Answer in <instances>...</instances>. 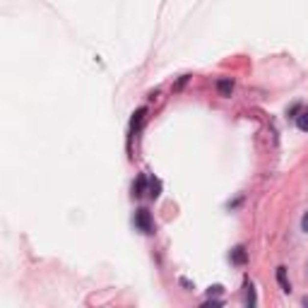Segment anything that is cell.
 Segmentation results:
<instances>
[{"label":"cell","instance_id":"obj_1","mask_svg":"<svg viewBox=\"0 0 308 308\" xmlns=\"http://www.w3.org/2000/svg\"><path fill=\"white\" fill-rule=\"evenodd\" d=\"M135 226L144 231V234H152L154 231V224H152V214L147 212V210H138L135 212Z\"/></svg>","mask_w":308,"mask_h":308},{"label":"cell","instance_id":"obj_2","mask_svg":"<svg viewBox=\"0 0 308 308\" xmlns=\"http://www.w3.org/2000/svg\"><path fill=\"white\" fill-rule=\"evenodd\" d=\"M217 89H219L222 96H231V92H234V82H231V80H219V82H217Z\"/></svg>","mask_w":308,"mask_h":308},{"label":"cell","instance_id":"obj_3","mask_svg":"<svg viewBox=\"0 0 308 308\" xmlns=\"http://www.w3.org/2000/svg\"><path fill=\"white\" fill-rule=\"evenodd\" d=\"M277 282H280V286L284 289V291L291 289V284H289V280H286V267H277Z\"/></svg>","mask_w":308,"mask_h":308},{"label":"cell","instance_id":"obj_4","mask_svg":"<svg viewBox=\"0 0 308 308\" xmlns=\"http://www.w3.org/2000/svg\"><path fill=\"white\" fill-rule=\"evenodd\" d=\"M231 260H234V262H238V265H243V262H246V248H243V246L234 248V253H231Z\"/></svg>","mask_w":308,"mask_h":308},{"label":"cell","instance_id":"obj_5","mask_svg":"<svg viewBox=\"0 0 308 308\" xmlns=\"http://www.w3.org/2000/svg\"><path fill=\"white\" fill-rule=\"evenodd\" d=\"M296 125H299L301 130H306V133H308V109L301 113V116H296Z\"/></svg>","mask_w":308,"mask_h":308},{"label":"cell","instance_id":"obj_6","mask_svg":"<svg viewBox=\"0 0 308 308\" xmlns=\"http://www.w3.org/2000/svg\"><path fill=\"white\" fill-rule=\"evenodd\" d=\"M142 118H144V109H138V113L133 116V128H140Z\"/></svg>","mask_w":308,"mask_h":308},{"label":"cell","instance_id":"obj_7","mask_svg":"<svg viewBox=\"0 0 308 308\" xmlns=\"http://www.w3.org/2000/svg\"><path fill=\"white\" fill-rule=\"evenodd\" d=\"M133 190H135V195H138V197L144 193V176H140V181H138V186H135Z\"/></svg>","mask_w":308,"mask_h":308},{"label":"cell","instance_id":"obj_8","mask_svg":"<svg viewBox=\"0 0 308 308\" xmlns=\"http://www.w3.org/2000/svg\"><path fill=\"white\" fill-rule=\"evenodd\" d=\"M248 289V294H246V301H248V306H253L255 304V291H253V286H246Z\"/></svg>","mask_w":308,"mask_h":308},{"label":"cell","instance_id":"obj_9","mask_svg":"<svg viewBox=\"0 0 308 308\" xmlns=\"http://www.w3.org/2000/svg\"><path fill=\"white\" fill-rule=\"evenodd\" d=\"M301 226H304V231H308V212L304 214V219H301Z\"/></svg>","mask_w":308,"mask_h":308}]
</instances>
